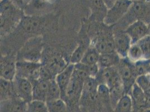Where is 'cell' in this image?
<instances>
[{
	"label": "cell",
	"instance_id": "1",
	"mask_svg": "<svg viewBox=\"0 0 150 112\" xmlns=\"http://www.w3.org/2000/svg\"><path fill=\"white\" fill-rule=\"evenodd\" d=\"M137 21H144L148 25L150 24V0L133 1L125 16L112 28L125 30L129 25Z\"/></svg>",
	"mask_w": 150,
	"mask_h": 112
},
{
	"label": "cell",
	"instance_id": "2",
	"mask_svg": "<svg viewBox=\"0 0 150 112\" xmlns=\"http://www.w3.org/2000/svg\"><path fill=\"white\" fill-rule=\"evenodd\" d=\"M89 77L81 69L75 67L72 79L66 89L63 100L66 102L69 101L72 103L80 101L81 96L84 82Z\"/></svg>",
	"mask_w": 150,
	"mask_h": 112
},
{
	"label": "cell",
	"instance_id": "3",
	"mask_svg": "<svg viewBox=\"0 0 150 112\" xmlns=\"http://www.w3.org/2000/svg\"><path fill=\"white\" fill-rule=\"evenodd\" d=\"M43 43L40 37L31 38L19 52L20 60L41 62L43 56Z\"/></svg>",
	"mask_w": 150,
	"mask_h": 112
},
{
	"label": "cell",
	"instance_id": "4",
	"mask_svg": "<svg viewBox=\"0 0 150 112\" xmlns=\"http://www.w3.org/2000/svg\"><path fill=\"white\" fill-rule=\"evenodd\" d=\"M117 67L124 86L125 94L129 95L137 77L134 71V63L127 57L121 58Z\"/></svg>",
	"mask_w": 150,
	"mask_h": 112
},
{
	"label": "cell",
	"instance_id": "5",
	"mask_svg": "<svg viewBox=\"0 0 150 112\" xmlns=\"http://www.w3.org/2000/svg\"><path fill=\"white\" fill-rule=\"evenodd\" d=\"M133 2L132 0H118L111 8L108 9L104 24L108 26L117 24L128 11Z\"/></svg>",
	"mask_w": 150,
	"mask_h": 112
},
{
	"label": "cell",
	"instance_id": "6",
	"mask_svg": "<svg viewBox=\"0 0 150 112\" xmlns=\"http://www.w3.org/2000/svg\"><path fill=\"white\" fill-rule=\"evenodd\" d=\"M42 65V62L19 60L16 62V76L30 81L39 80Z\"/></svg>",
	"mask_w": 150,
	"mask_h": 112
},
{
	"label": "cell",
	"instance_id": "7",
	"mask_svg": "<svg viewBox=\"0 0 150 112\" xmlns=\"http://www.w3.org/2000/svg\"><path fill=\"white\" fill-rule=\"evenodd\" d=\"M112 30L115 50L121 58H125L127 57L128 50L131 46V39L125 30L113 28Z\"/></svg>",
	"mask_w": 150,
	"mask_h": 112
},
{
	"label": "cell",
	"instance_id": "8",
	"mask_svg": "<svg viewBox=\"0 0 150 112\" xmlns=\"http://www.w3.org/2000/svg\"><path fill=\"white\" fill-rule=\"evenodd\" d=\"M13 82L17 97L27 103L33 100V86L31 81L27 79L16 76Z\"/></svg>",
	"mask_w": 150,
	"mask_h": 112
},
{
	"label": "cell",
	"instance_id": "9",
	"mask_svg": "<svg viewBox=\"0 0 150 112\" xmlns=\"http://www.w3.org/2000/svg\"><path fill=\"white\" fill-rule=\"evenodd\" d=\"M90 45L93 46L101 54L115 52L114 42L113 30L109 31L90 42Z\"/></svg>",
	"mask_w": 150,
	"mask_h": 112
},
{
	"label": "cell",
	"instance_id": "10",
	"mask_svg": "<svg viewBox=\"0 0 150 112\" xmlns=\"http://www.w3.org/2000/svg\"><path fill=\"white\" fill-rule=\"evenodd\" d=\"M125 31L131 39L132 44L137 43L150 34L149 25L142 21H137L132 23L125 29Z\"/></svg>",
	"mask_w": 150,
	"mask_h": 112
},
{
	"label": "cell",
	"instance_id": "11",
	"mask_svg": "<svg viewBox=\"0 0 150 112\" xmlns=\"http://www.w3.org/2000/svg\"><path fill=\"white\" fill-rule=\"evenodd\" d=\"M16 62L13 56H2L1 57V78L13 81L16 76Z\"/></svg>",
	"mask_w": 150,
	"mask_h": 112
},
{
	"label": "cell",
	"instance_id": "12",
	"mask_svg": "<svg viewBox=\"0 0 150 112\" xmlns=\"http://www.w3.org/2000/svg\"><path fill=\"white\" fill-rule=\"evenodd\" d=\"M27 104L18 97L1 100L0 112H26Z\"/></svg>",
	"mask_w": 150,
	"mask_h": 112
},
{
	"label": "cell",
	"instance_id": "13",
	"mask_svg": "<svg viewBox=\"0 0 150 112\" xmlns=\"http://www.w3.org/2000/svg\"><path fill=\"white\" fill-rule=\"evenodd\" d=\"M41 62L50 69L55 76L62 71L69 64L66 62L62 56L57 54L48 55L45 58L44 61Z\"/></svg>",
	"mask_w": 150,
	"mask_h": 112
},
{
	"label": "cell",
	"instance_id": "14",
	"mask_svg": "<svg viewBox=\"0 0 150 112\" xmlns=\"http://www.w3.org/2000/svg\"><path fill=\"white\" fill-rule=\"evenodd\" d=\"M129 95L132 101L133 112H144L146 95L136 83L133 86Z\"/></svg>",
	"mask_w": 150,
	"mask_h": 112
},
{
	"label": "cell",
	"instance_id": "15",
	"mask_svg": "<svg viewBox=\"0 0 150 112\" xmlns=\"http://www.w3.org/2000/svg\"><path fill=\"white\" fill-rule=\"evenodd\" d=\"M75 69V65L69 63L68 66L57 75L55 78L61 90V99L64 98L66 89L71 81Z\"/></svg>",
	"mask_w": 150,
	"mask_h": 112
},
{
	"label": "cell",
	"instance_id": "16",
	"mask_svg": "<svg viewBox=\"0 0 150 112\" xmlns=\"http://www.w3.org/2000/svg\"><path fill=\"white\" fill-rule=\"evenodd\" d=\"M91 11V16L94 20L104 22L108 9L103 0H88Z\"/></svg>",
	"mask_w": 150,
	"mask_h": 112
},
{
	"label": "cell",
	"instance_id": "17",
	"mask_svg": "<svg viewBox=\"0 0 150 112\" xmlns=\"http://www.w3.org/2000/svg\"><path fill=\"white\" fill-rule=\"evenodd\" d=\"M110 105L112 111L116 107L119 101L126 95L122 80L116 81L108 86Z\"/></svg>",
	"mask_w": 150,
	"mask_h": 112
},
{
	"label": "cell",
	"instance_id": "18",
	"mask_svg": "<svg viewBox=\"0 0 150 112\" xmlns=\"http://www.w3.org/2000/svg\"><path fill=\"white\" fill-rule=\"evenodd\" d=\"M33 86V100L45 101L50 81L37 80L31 81Z\"/></svg>",
	"mask_w": 150,
	"mask_h": 112
},
{
	"label": "cell",
	"instance_id": "19",
	"mask_svg": "<svg viewBox=\"0 0 150 112\" xmlns=\"http://www.w3.org/2000/svg\"><path fill=\"white\" fill-rule=\"evenodd\" d=\"M120 60L121 57L116 52L101 54L98 65L99 69L116 67L119 64Z\"/></svg>",
	"mask_w": 150,
	"mask_h": 112
},
{
	"label": "cell",
	"instance_id": "20",
	"mask_svg": "<svg viewBox=\"0 0 150 112\" xmlns=\"http://www.w3.org/2000/svg\"><path fill=\"white\" fill-rule=\"evenodd\" d=\"M1 100L17 97L13 87V81L1 78Z\"/></svg>",
	"mask_w": 150,
	"mask_h": 112
},
{
	"label": "cell",
	"instance_id": "21",
	"mask_svg": "<svg viewBox=\"0 0 150 112\" xmlns=\"http://www.w3.org/2000/svg\"><path fill=\"white\" fill-rule=\"evenodd\" d=\"M100 54L93 46L90 45L82 58L80 63L86 65H96L98 64Z\"/></svg>",
	"mask_w": 150,
	"mask_h": 112
},
{
	"label": "cell",
	"instance_id": "22",
	"mask_svg": "<svg viewBox=\"0 0 150 112\" xmlns=\"http://www.w3.org/2000/svg\"><path fill=\"white\" fill-rule=\"evenodd\" d=\"M90 45V42L88 43L87 40L80 42L71 56L70 63L76 65L80 62Z\"/></svg>",
	"mask_w": 150,
	"mask_h": 112
},
{
	"label": "cell",
	"instance_id": "23",
	"mask_svg": "<svg viewBox=\"0 0 150 112\" xmlns=\"http://www.w3.org/2000/svg\"><path fill=\"white\" fill-rule=\"evenodd\" d=\"M38 17H28L23 20L21 24L23 29L27 32L38 31L42 27L43 22Z\"/></svg>",
	"mask_w": 150,
	"mask_h": 112
},
{
	"label": "cell",
	"instance_id": "24",
	"mask_svg": "<svg viewBox=\"0 0 150 112\" xmlns=\"http://www.w3.org/2000/svg\"><path fill=\"white\" fill-rule=\"evenodd\" d=\"M61 98V90L55 79L50 82L46 102L53 101Z\"/></svg>",
	"mask_w": 150,
	"mask_h": 112
},
{
	"label": "cell",
	"instance_id": "25",
	"mask_svg": "<svg viewBox=\"0 0 150 112\" xmlns=\"http://www.w3.org/2000/svg\"><path fill=\"white\" fill-rule=\"evenodd\" d=\"M113 112H133V105L131 97L126 94L119 101Z\"/></svg>",
	"mask_w": 150,
	"mask_h": 112
},
{
	"label": "cell",
	"instance_id": "26",
	"mask_svg": "<svg viewBox=\"0 0 150 112\" xmlns=\"http://www.w3.org/2000/svg\"><path fill=\"white\" fill-rule=\"evenodd\" d=\"M134 63V69L138 76L150 74V60L142 59Z\"/></svg>",
	"mask_w": 150,
	"mask_h": 112
},
{
	"label": "cell",
	"instance_id": "27",
	"mask_svg": "<svg viewBox=\"0 0 150 112\" xmlns=\"http://www.w3.org/2000/svg\"><path fill=\"white\" fill-rule=\"evenodd\" d=\"M47 104L48 112H67V106L66 102L61 98L47 102Z\"/></svg>",
	"mask_w": 150,
	"mask_h": 112
},
{
	"label": "cell",
	"instance_id": "28",
	"mask_svg": "<svg viewBox=\"0 0 150 112\" xmlns=\"http://www.w3.org/2000/svg\"><path fill=\"white\" fill-rule=\"evenodd\" d=\"M26 112H48L47 102L33 100L28 103Z\"/></svg>",
	"mask_w": 150,
	"mask_h": 112
},
{
	"label": "cell",
	"instance_id": "29",
	"mask_svg": "<svg viewBox=\"0 0 150 112\" xmlns=\"http://www.w3.org/2000/svg\"><path fill=\"white\" fill-rule=\"evenodd\" d=\"M127 58L133 62L144 59L142 51L137 43L132 44L128 52Z\"/></svg>",
	"mask_w": 150,
	"mask_h": 112
},
{
	"label": "cell",
	"instance_id": "30",
	"mask_svg": "<svg viewBox=\"0 0 150 112\" xmlns=\"http://www.w3.org/2000/svg\"><path fill=\"white\" fill-rule=\"evenodd\" d=\"M98 95L100 104L110 105L109 89L105 84H99L98 87ZM112 107V106H111Z\"/></svg>",
	"mask_w": 150,
	"mask_h": 112
},
{
	"label": "cell",
	"instance_id": "31",
	"mask_svg": "<svg viewBox=\"0 0 150 112\" xmlns=\"http://www.w3.org/2000/svg\"><path fill=\"white\" fill-rule=\"evenodd\" d=\"M75 65L76 67L81 69L83 71H85L89 77H96L100 69L98 66V65L90 66V65H84L83 63L80 62L77 64H76Z\"/></svg>",
	"mask_w": 150,
	"mask_h": 112
},
{
	"label": "cell",
	"instance_id": "32",
	"mask_svg": "<svg viewBox=\"0 0 150 112\" xmlns=\"http://www.w3.org/2000/svg\"><path fill=\"white\" fill-rule=\"evenodd\" d=\"M137 43L142 51L144 59L150 60V34L140 40Z\"/></svg>",
	"mask_w": 150,
	"mask_h": 112
},
{
	"label": "cell",
	"instance_id": "33",
	"mask_svg": "<svg viewBox=\"0 0 150 112\" xmlns=\"http://www.w3.org/2000/svg\"><path fill=\"white\" fill-rule=\"evenodd\" d=\"M56 76L51 72L50 69H48L45 65L42 63V66L40 69L39 73V80L50 81L52 80L55 79Z\"/></svg>",
	"mask_w": 150,
	"mask_h": 112
},
{
	"label": "cell",
	"instance_id": "34",
	"mask_svg": "<svg viewBox=\"0 0 150 112\" xmlns=\"http://www.w3.org/2000/svg\"><path fill=\"white\" fill-rule=\"evenodd\" d=\"M103 1L104 2V4L106 5L107 8L108 9H109L110 8H111L115 4V2L118 0H103Z\"/></svg>",
	"mask_w": 150,
	"mask_h": 112
},
{
	"label": "cell",
	"instance_id": "35",
	"mask_svg": "<svg viewBox=\"0 0 150 112\" xmlns=\"http://www.w3.org/2000/svg\"><path fill=\"white\" fill-rule=\"evenodd\" d=\"M41 1H42L44 3H52L53 2L54 0H40Z\"/></svg>",
	"mask_w": 150,
	"mask_h": 112
},
{
	"label": "cell",
	"instance_id": "36",
	"mask_svg": "<svg viewBox=\"0 0 150 112\" xmlns=\"http://www.w3.org/2000/svg\"><path fill=\"white\" fill-rule=\"evenodd\" d=\"M144 112H150V109H147V110H146V111H145Z\"/></svg>",
	"mask_w": 150,
	"mask_h": 112
},
{
	"label": "cell",
	"instance_id": "37",
	"mask_svg": "<svg viewBox=\"0 0 150 112\" xmlns=\"http://www.w3.org/2000/svg\"><path fill=\"white\" fill-rule=\"evenodd\" d=\"M133 1H143V0H132Z\"/></svg>",
	"mask_w": 150,
	"mask_h": 112
},
{
	"label": "cell",
	"instance_id": "38",
	"mask_svg": "<svg viewBox=\"0 0 150 112\" xmlns=\"http://www.w3.org/2000/svg\"><path fill=\"white\" fill-rule=\"evenodd\" d=\"M148 25H149V30H150V23Z\"/></svg>",
	"mask_w": 150,
	"mask_h": 112
},
{
	"label": "cell",
	"instance_id": "39",
	"mask_svg": "<svg viewBox=\"0 0 150 112\" xmlns=\"http://www.w3.org/2000/svg\"></svg>",
	"mask_w": 150,
	"mask_h": 112
}]
</instances>
